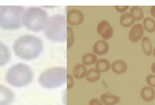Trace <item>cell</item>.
<instances>
[{
	"mask_svg": "<svg viewBox=\"0 0 155 105\" xmlns=\"http://www.w3.org/2000/svg\"><path fill=\"white\" fill-rule=\"evenodd\" d=\"M13 51L16 57L24 61H33L43 52V42L35 35H22L15 40Z\"/></svg>",
	"mask_w": 155,
	"mask_h": 105,
	"instance_id": "6da1fadb",
	"label": "cell"
},
{
	"mask_svg": "<svg viewBox=\"0 0 155 105\" xmlns=\"http://www.w3.org/2000/svg\"><path fill=\"white\" fill-rule=\"evenodd\" d=\"M5 80L12 87L24 88L33 83L34 71L26 63H16L7 70Z\"/></svg>",
	"mask_w": 155,
	"mask_h": 105,
	"instance_id": "7a4b0ae2",
	"label": "cell"
},
{
	"mask_svg": "<svg viewBox=\"0 0 155 105\" xmlns=\"http://www.w3.org/2000/svg\"><path fill=\"white\" fill-rule=\"evenodd\" d=\"M23 6H0V28L5 31H16L23 26Z\"/></svg>",
	"mask_w": 155,
	"mask_h": 105,
	"instance_id": "3957f363",
	"label": "cell"
},
{
	"mask_svg": "<svg viewBox=\"0 0 155 105\" xmlns=\"http://www.w3.org/2000/svg\"><path fill=\"white\" fill-rule=\"evenodd\" d=\"M49 15L41 7L26 8L23 15V26L27 31L39 33L45 30L49 23Z\"/></svg>",
	"mask_w": 155,
	"mask_h": 105,
	"instance_id": "277c9868",
	"label": "cell"
},
{
	"mask_svg": "<svg viewBox=\"0 0 155 105\" xmlns=\"http://www.w3.org/2000/svg\"><path fill=\"white\" fill-rule=\"evenodd\" d=\"M67 75L68 72L66 67H51L40 74L38 83L41 87L47 89H57L66 84Z\"/></svg>",
	"mask_w": 155,
	"mask_h": 105,
	"instance_id": "5b68a950",
	"label": "cell"
},
{
	"mask_svg": "<svg viewBox=\"0 0 155 105\" xmlns=\"http://www.w3.org/2000/svg\"><path fill=\"white\" fill-rule=\"evenodd\" d=\"M67 21L64 15H53L49 18L44 35L49 41L54 43H64L67 39Z\"/></svg>",
	"mask_w": 155,
	"mask_h": 105,
	"instance_id": "8992f818",
	"label": "cell"
},
{
	"mask_svg": "<svg viewBox=\"0 0 155 105\" xmlns=\"http://www.w3.org/2000/svg\"><path fill=\"white\" fill-rule=\"evenodd\" d=\"M66 21H67L68 26H78V25H81L84 22V14L79 9H68V11L66 14Z\"/></svg>",
	"mask_w": 155,
	"mask_h": 105,
	"instance_id": "52a82bcc",
	"label": "cell"
},
{
	"mask_svg": "<svg viewBox=\"0 0 155 105\" xmlns=\"http://www.w3.org/2000/svg\"><path fill=\"white\" fill-rule=\"evenodd\" d=\"M15 102V92L8 86L0 84V105H13Z\"/></svg>",
	"mask_w": 155,
	"mask_h": 105,
	"instance_id": "ba28073f",
	"label": "cell"
},
{
	"mask_svg": "<svg viewBox=\"0 0 155 105\" xmlns=\"http://www.w3.org/2000/svg\"><path fill=\"white\" fill-rule=\"evenodd\" d=\"M96 31H97V34L102 37V40L104 41H108L113 36V28H112L111 24L108 22V21H102L97 24V27H96Z\"/></svg>",
	"mask_w": 155,
	"mask_h": 105,
	"instance_id": "9c48e42d",
	"label": "cell"
},
{
	"mask_svg": "<svg viewBox=\"0 0 155 105\" xmlns=\"http://www.w3.org/2000/svg\"><path fill=\"white\" fill-rule=\"evenodd\" d=\"M144 27L140 23H137L135 24L129 31V34H128V37H129V41L133 42V43H136V42H139L142 41V39L144 37Z\"/></svg>",
	"mask_w": 155,
	"mask_h": 105,
	"instance_id": "30bf717a",
	"label": "cell"
},
{
	"mask_svg": "<svg viewBox=\"0 0 155 105\" xmlns=\"http://www.w3.org/2000/svg\"><path fill=\"white\" fill-rule=\"evenodd\" d=\"M93 53H94L95 56H104V54H107L109 52V50H110V45L107 41H104V40H99V41H96L94 44H93Z\"/></svg>",
	"mask_w": 155,
	"mask_h": 105,
	"instance_id": "8fae6325",
	"label": "cell"
},
{
	"mask_svg": "<svg viewBox=\"0 0 155 105\" xmlns=\"http://www.w3.org/2000/svg\"><path fill=\"white\" fill-rule=\"evenodd\" d=\"M10 58H12V53L9 48L5 43L0 42V68L6 66L10 61Z\"/></svg>",
	"mask_w": 155,
	"mask_h": 105,
	"instance_id": "7c38bea8",
	"label": "cell"
},
{
	"mask_svg": "<svg viewBox=\"0 0 155 105\" xmlns=\"http://www.w3.org/2000/svg\"><path fill=\"white\" fill-rule=\"evenodd\" d=\"M128 69V66L126 61L121 60V59H118L116 61H113L111 63V70L114 72L116 75H122L125 74L126 71Z\"/></svg>",
	"mask_w": 155,
	"mask_h": 105,
	"instance_id": "4fadbf2b",
	"label": "cell"
},
{
	"mask_svg": "<svg viewBox=\"0 0 155 105\" xmlns=\"http://www.w3.org/2000/svg\"><path fill=\"white\" fill-rule=\"evenodd\" d=\"M140 97L144 102H152L155 100V89L150 86H145L140 91Z\"/></svg>",
	"mask_w": 155,
	"mask_h": 105,
	"instance_id": "5bb4252c",
	"label": "cell"
},
{
	"mask_svg": "<svg viewBox=\"0 0 155 105\" xmlns=\"http://www.w3.org/2000/svg\"><path fill=\"white\" fill-rule=\"evenodd\" d=\"M100 101L102 102L103 105H117L118 103H120L121 98L113 94H102Z\"/></svg>",
	"mask_w": 155,
	"mask_h": 105,
	"instance_id": "9a60e30c",
	"label": "cell"
},
{
	"mask_svg": "<svg viewBox=\"0 0 155 105\" xmlns=\"http://www.w3.org/2000/svg\"><path fill=\"white\" fill-rule=\"evenodd\" d=\"M86 72H87L86 67L84 66L83 63H77V65H75L73 68V77L76 79L85 78Z\"/></svg>",
	"mask_w": 155,
	"mask_h": 105,
	"instance_id": "2e32d148",
	"label": "cell"
},
{
	"mask_svg": "<svg viewBox=\"0 0 155 105\" xmlns=\"http://www.w3.org/2000/svg\"><path fill=\"white\" fill-rule=\"evenodd\" d=\"M142 50L144 54L147 56V57H150L153 54V46H152V41L150 37H147V36H144L142 39Z\"/></svg>",
	"mask_w": 155,
	"mask_h": 105,
	"instance_id": "e0dca14e",
	"label": "cell"
},
{
	"mask_svg": "<svg viewBox=\"0 0 155 105\" xmlns=\"http://www.w3.org/2000/svg\"><path fill=\"white\" fill-rule=\"evenodd\" d=\"M95 69L97 70L100 74L107 72V71L111 69V63L107 59H99L95 63Z\"/></svg>",
	"mask_w": 155,
	"mask_h": 105,
	"instance_id": "ac0fdd59",
	"label": "cell"
},
{
	"mask_svg": "<svg viewBox=\"0 0 155 105\" xmlns=\"http://www.w3.org/2000/svg\"><path fill=\"white\" fill-rule=\"evenodd\" d=\"M119 22H120L121 26L126 27V28H127V27H133L134 25H135V19H134V17L131 16L130 13L122 14L120 19H119Z\"/></svg>",
	"mask_w": 155,
	"mask_h": 105,
	"instance_id": "d6986e66",
	"label": "cell"
},
{
	"mask_svg": "<svg viewBox=\"0 0 155 105\" xmlns=\"http://www.w3.org/2000/svg\"><path fill=\"white\" fill-rule=\"evenodd\" d=\"M99 59H97V56H95L93 52H88V53H85L84 56L82 57V63L84 66H93L96 63Z\"/></svg>",
	"mask_w": 155,
	"mask_h": 105,
	"instance_id": "ffe728a7",
	"label": "cell"
},
{
	"mask_svg": "<svg viewBox=\"0 0 155 105\" xmlns=\"http://www.w3.org/2000/svg\"><path fill=\"white\" fill-rule=\"evenodd\" d=\"M100 78H101V74H100L95 68H92V69L87 70L85 79H86L88 83H96L97 80H100Z\"/></svg>",
	"mask_w": 155,
	"mask_h": 105,
	"instance_id": "44dd1931",
	"label": "cell"
},
{
	"mask_svg": "<svg viewBox=\"0 0 155 105\" xmlns=\"http://www.w3.org/2000/svg\"><path fill=\"white\" fill-rule=\"evenodd\" d=\"M143 27L144 30L148 33H154L155 32V21L152 17H145L143 21Z\"/></svg>",
	"mask_w": 155,
	"mask_h": 105,
	"instance_id": "7402d4cb",
	"label": "cell"
},
{
	"mask_svg": "<svg viewBox=\"0 0 155 105\" xmlns=\"http://www.w3.org/2000/svg\"><path fill=\"white\" fill-rule=\"evenodd\" d=\"M130 14H131V16L135 19V22L136 21H142L143 18H144V11H143L142 7H139V6H134V7H131L130 8Z\"/></svg>",
	"mask_w": 155,
	"mask_h": 105,
	"instance_id": "603a6c76",
	"label": "cell"
},
{
	"mask_svg": "<svg viewBox=\"0 0 155 105\" xmlns=\"http://www.w3.org/2000/svg\"><path fill=\"white\" fill-rule=\"evenodd\" d=\"M66 43H67V48L70 49L75 43V35H74L73 27H67V39H66Z\"/></svg>",
	"mask_w": 155,
	"mask_h": 105,
	"instance_id": "cb8c5ba5",
	"label": "cell"
},
{
	"mask_svg": "<svg viewBox=\"0 0 155 105\" xmlns=\"http://www.w3.org/2000/svg\"><path fill=\"white\" fill-rule=\"evenodd\" d=\"M74 84H75V78L73 77V75H67V80H66V86L67 89H71L74 87Z\"/></svg>",
	"mask_w": 155,
	"mask_h": 105,
	"instance_id": "d4e9b609",
	"label": "cell"
},
{
	"mask_svg": "<svg viewBox=\"0 0 155 105\" xmlns=\"http://www.w3.org/2000/svg\"><path fill=\"white\" fill-rule=\"evenodd\" d=\"M146 83L150 87L155 88V75L154 74H151V75H148V76H146Z\"/></svg>",
	"mask_w": 155,
	"mask_h": 105,
	"instance_id": "484cf974",
	"label": "cell"
},
{
	"mask_svg": "<svg viewBox=\"0 0 155 105\" xmlns=\"http://www.w3.org/2000/svg\"><path fill=\"white\" fill-rule=\"evenodd\" d=\"M118 11V13L120 14H126L127 13V10L129 9V6H116V8H114Z\"/></svg>",
	"mask_w": 155,
	"mask_h": 105,
	"instance_id": "4316f807",
	"label": "cell"
},
{
	"mask_svg": "<svg viewBox=\"0 0 155 105\" xmlns=\"http://www.w3.org/2000/svg\"><path fill=\"white\" fill-rule=\"evenodd\" d=\"M88 105H103L102 104V102L100 101L99 98H92L88 103Z\"/></svg>",
	"mask_w": 155,
	"mask_h": 105,
	"instance_id": "83f0119b",
	"label": "cell"
},
{
	"mask_svg": "<svg viewBox=\"0 0 155 105\" xmlns=\"http://www.w3.org/2000/svg\"><path fill=\"white\" fill-rule=\"evenodd\" d=\"M151 15L153 16L152 18H153V19L155 21V6H153V7L151 8Z\"/></svg>",
	"mask_w": 155,
	"mask_h": 105,
	"instance_id": "f1b7e54d",
	"label": "cell"
},
{
	"mask_svg": "<svg viewBox=\"0 0 155 105\" xmlns=\"http://www.w3.org/2000/svg\"><path fill=\"white\" fill-rule=\"evenodd\" d=\"M151 69H152V71H153V74L155 75V62H153V65H152Z\"/></svg>",
	"mask_w": 155,
	"mask_h": 105,
	"instance_id": "f546056e",
	"label": "cell"
},
{
	"mask_svg": "<svg viewBox=\"0 0 155 105\" xmlns=\"http://www.w3.org/2000/svg\"><path fill=\"white\" fill-rule=\"evenodd\" d=\"M153 56L155 57V48H154V50H153Z\"/></svg>",
	"mask_w": 155,
	"mask_h": 105,
	"instance_id": "4dcf8cb0",
	"label": "cell"
}]
</instances>
